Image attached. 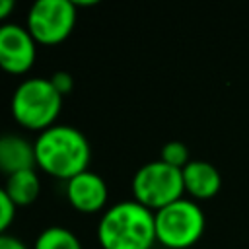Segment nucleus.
<instances>
[{"mask_svg": "<svg viewBox=\"0 0 249 249\" xmlns=\"http://www.w3.org/2000/svg\"><path fill=\"white\" fill-rule=\"evenodd\" d=\"M78 8L72 0H37L25 18V27L37 45H58L74 29Z\"/></svg>", "mask_w": 249, "mask_h": 249, "instance_id": "423d86ee", "label": "nucleus"}, {"mask_svg": "<svg viewBox=\"0 0 249 249\" xmlns=\"http://www.w3.org/2000/svg\"><path fill=\"white\" fill-rule=\"evenodd\" d=\"M64 195L74 210L82 214H95L107 208L109 187L99 173L88 169L66 181Z\"/></svg>", "mask_w": 249, "mask_h": 249, "instance_id": "6e6552de", "label": "nucleus"}, {"mask_svg": "<svg viewBox=\"0 0 249 249\" xmlns=\"http://www.w3.org/2000/svg\"><path fill=\"white\" fill-rule=\"evenodd\" d=\"M33 249H84L80 237L62 226H49L41 230L33 241Z\"/></svg>", "mask_w": 249, "mask_h": 249, "instance_id": "f8f14e48", "label": "nucleus"}, {"mask_svg": "<svg viewBox=\"0 0 249 249\" xmlns=\"http://www.w3.org/2000/svg\"><path fill=\"white\" fill-rule=\"evenodd\" d=\"M49 80H51L53 88H54L62 97L68 95V93L74 89V78H72V74H68V72H64V70H56Z\"/></svg>", "mask_w": 249, "mask_h": 249, "instance_id": "2eb2a0df", "label": "nucleus"}, {"mask_svg": "<svg viewBox=\"0 0 249 249\" xmlns=\"http://www.w3.org/2000/svg\"><path fill=\"white\" fill-rule=\"evenodd\" d=\"M14 216H16V206L8 198L4 187H0V233H6V230L14 222Z\"/></svg>", "mask_w": 249, "mask_h": 249, "instance_id": "4468645a", "label": "nucleus"}, {"mask_svg": "<svg viewBox=\"0 0 249 249\" xmlns=\"http://www.w3.org/2000/svg\"><path fill=\"white\" fill-rule=\"evenodd\" d=\"M4 191H6L8 198L12 200V204L16 208L31 206L37 200L39 193H41V179H39L35 167L18 171L14 175H8Z\"/></svg>", "mask_w": 249, "mask_h": 249, "instance_id": "9b49d317", "label": "nucleus"}, {"mask_svg": "<svg viewBox=\"0 0 249 249\" xmlns=\"http://www.w3.org/2000/svg\"><path fill=\"white\" fill-rule=\"evenodd\" d=\"M0 249H29V247L12 233H0Z\"/></svg>", "mask_w": 249, "mask_h": 249, "instance_id": "dca6fc26", "label": "nucleus"}, {"mask_svg": "<svg viewBox=\"0 0 249 249\" xmlns=\"http://www.w3.org/2000/svg\"><path fill=\"white\" fill-rule=\"evenodd\" d=\"M62 95L53 88L49 78L33 76L21 80L10 101V111L14 121L31 132H43L56 124L62 111Z\"/></svg>", "mask_w": 249, "mask_h": 249, "instance_id": "7ed1b4c3", "label": "nucleus"}, {"mask_svg": "<svg viewBox=\"0 0 249 249\" xmlns=\"http://www.w3.org/2000/svg\"><path fill=\"white\" fill-rule=\"evenodd\" d=\"M35 167L54 179L68 181L89 169L91 146L82 130L56 123L33 140Z\"/></svg>", "mask_w": 249, "mask_h": 249, "instance_id": "f257e3e1", "label": "nucleus"}, {"mask_svg": "<svg viewBox=\"0 0 249 249\" xmlns=\"http://www.w3.org/2000/svg\"><path fill=\"white\" fill-rule=\"evenodd\" d=\"M160 160L165 161L167 165H173L177 169H183L191 161L189 148L183 142H179V140H171V142L163 144V148L160 152Z\"/></svg>", "mask_w": 249, "mask_h": 249, "instance_id": "ddd939ff", "label": "nucleus"}, {"mask_svg": "<svg viewBox=\"0 0 249 249\" xmlns=\"http://www.w3.org/2000/svg\"><path fill=\"white\" fill-rule=\"evenodd\" d=\"M97 241L101 249H152L156 216L134 198L113 202L97 222Z\"/></svg>", "mask_w": 249, "mask_h": 249, "instance_id": "f03ea898", "label": "nucleus"}, {"mask_svg": "<svg viewBox=\"0 0 249 249\" xmlns=\"http://www.w3.org/2000/svg\"><path fill=\"white\" fill-rule=\"evenodd\" d=\"M130 187L132 198L152 212H158L167 204L183 198L185 193L181 169L167 165L161 160H154L138 167Z\"/></svg>", "mask_w": 249, "mask_h": 249, "instance_id": "20e7f679", "label": "nucleus"}, {"mask_svg": "<svg viewBox=\"0 0 249 249\" xmlns=\"http://www.w3.org/2000/svg\"><path fill=\"white\" fill-rule=\"evenodd\" d=\"M154 216L156 239L167 249H187L195 245L204 231V212L189 198H179L154 212Z\"/></svg>", "mask_w": 249, "mask_h": 249, "instance_id": "39448f33", "label": "nucleus"}, {"mask_svg": "<svg viewBox=\"0 0 249 249\" xmlns=\"http://www.w3.org/2000/svg\"><path fill=\"white\" fill-rule=\"evenodd\" d=\"M37 58V41L19 23L0 25V68L12 76L27 74Z\"/></svg>", "mask_w": 249, "mask_h": 249, "instance_id": "0eeeda50", "label": "nucleus"}, {"mask_svg": "<svg viewBox=\"0 0 249 249\" xmlns=\"http://www.w3.org/2000/svg\"><path fill=\"white\" fill-rule=\"evenodd\" d=\"M14 10H16V2L14 0H0V25L8 23L6 19L12 16Z\"/></svg>", "mask_w": 249, "mask_h": 249, "instance_id": "f3484780", "label": "nucleus"}, {"mask_svg": "<svg viewBox=\"0 0 249 249\" xmlns=\"http://www.w3.org/2000/svg\"><path fill=\"white\" fill-rule=\"evenodd\" d=\"M35 167V148L21 134H0V171L8 177L23 169Z\"/></svg>", "mask_w": 249, "mask_h": 249, "instance_id": "1a4fd4ad", "label": "nucleus"}, {"mask_svg": "<svg viewBox=\"0 0 249 249\" xmlns=\"http://www.w3.org/2000/svg\"><path fill=\"white\" fill-rule=\"evenodd\" d=\"M183 185H185V193H189L191 196L198 198V200H206L212 198L222 185V177L220 171L204 160H191L183 169Z\"/></svg>", "mask_w": 249, "mask_h": 249, "instance_id": "9d476101", "label": "nucleus"}]
</instances>
